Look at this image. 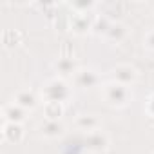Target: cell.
I'll use <instances>...</instances> for the list:
<instances>
[{"label": "cell", "mask_w": 154, "mask_h": 154, "mask_svg": "<svg viewBox=\"0 0 154 154\" xmlns=\"http://www.w3.org/2000/svg\"><path fill=\"white\" fill-rule=\"evenodd\" d=\"M40 98L44 100V103H62L63 105L71 98V87L65 82V78L54 76V78H49L42 84Z\"/></svg>", "instance_id": "6da1fadb"}, {"label": "cell", "mask_w": 154, "mask_h": 154, "mask_svg": "<svg viewBox=\"0 0 154 154\" xmlns=\"http://www.w3.org/2000/svg\"><path fill=\"white\" fill-rule=\"evenodd\" d=\"M102 98H103V102L109 107L123 109V107H127L131 103L132 93H131V87L116 84V82L111 80V82H107V84L102 85Z\"/></svg>", "instance_id": "7a4b0ae2"}, {"label": "cell", "mask_w": 154, "mask_h": 154, "mask_svg": "<svg viewBox=\"0 0 154 154\" xmlns=\"http://www.w3.org/2000/svg\"><path fill=\"white\" fill-rule=\"evenodd\" d=\"M84 147L91 154H102V152H105L109 149V136L102 129L87 132L84 136Z\"/></svg>", "instance_id": "3957f363"}, {"label": "cell", "mask_w": 154, "mask_h": 154, "mask_svg": "<svg viewBox=\"0 0 154 154\" xmlns=\"http://www.w3.org/2000/svg\"><path fill=\"white\" fill-rule=\"evenodd\" d=\"M111 78H112V82H116V84H122V85L131 87V85H134L136 80H138V71H136V67L131 65V63H118L116 67L111 69Z\"/></svg>", "instance_id": "277c9868"}, {"label": "cell", "mask_w": 154, "mask_h": 154, "mask_svg": "<svg viewBox=\"0 0 154 154\" xmlns=\"http://www.w3.org/2000/svg\"><path fill=\"white\" fill-rule=\"evenodd\" d=\"M72 82H74V85L78 89H94V87L100 85L102 78H100V74L94 69L80 67L78 71H76V74L72 76Z\"/></svg>", "instance_id": "5b68a950"}, {"label": "cell", "mask_w": 154, "mask_h": 154, "mask_svg": "<svg viewBox=\"0 0 154 154\" xmlns=\"http://www.w3.org/2000/svg\"><path fill=\"white\" fill-rule=\"evenodd\" d=\"M13 102H15L17 105H20L22 109H26L27 112H31V111H35V109L40 105L42 98H40V94L35 93L33 89H18V91L13 94Z\"/></svg>", "instance_id": "8992f818"}, {"label": "cell", "mask_w": 154, "mask_h": 154, "mask_svg": "<svg viewBox=\"0 0 154 154\" xmlns=\"http://www.w3.org/2000/svg\"><path fill=\"white\" fill-rule=\"evenodd\" d=\"M27 120V111L22 109L20 105H17L15 102L11 103H6L2 107V122L6 123H24Z\"/></svg>", "instance_id": "52a82bcc"}, {"label": "cell", "mask_w": 154, "mask_h": 154, "mask_svg": "<svg viewBox=\"0 0 154 154\" xmlns=\"http://www.w3.org/2000/svg\"><path fill=\"white\" fill-rule=\"evenodd\" d=\"M38 132L42 138L56 140V138H62L65 134V125L60 120H45L38 125Z\"/></svg>", "instance_id": "ba28073f"}, {"label": "cell", "mask_w": 154, "mask_h": 154, "mask_svg": "<svg viewBox=\"0 0 154 154\" xmlns=\"http://www.w3.org/2000/svg\"><path fill=\"white\" fill-rule=\"evenodd\" d=\"M74 125H76V129L82 131L84 134L102 129V122H100V118L96 114H78L76 120H74Z\"/></svg>", "instance_id": "9c48e42d"}, {"label": "cell", "mask_w": 154, "mask_h": 154, "mask_svg": "<svg viewBox=\"0 0 154 154\" xmlns=\"http://www.w3.org/2000/svg\"><path fill=\"white\" fill-rule=\"evenodd\" d=\"M26 136L24 125L20 123H6L2 122V138L8 143H20Z\"/></svg>", "instance_id": "30bf717a"}, {"label": "cell", "mask_w": 154, "mask_h": 154, "mask_svg": "<svg viewBox=\"0 0 154 154\" xmlns=\"http://www.w3.org/2000/svg\"><path fill=\"white\" fill-rule=\"evenodd\" d=\"M54 69L58 71L60 78H65V76H74L76 71H78V63L72 56H60L56 62H54Z\"/></svg>", "instance_id": "8fae6325"}, {"label": "cell", "mask_w": 154, "mask_h": 154, "mask_svg": "<svg viewBox=\"0 0 154 154\" xmlns=\"http://www.w3.org/2000/svg\"><path fill=\"white\" fill-rule=\"evenodd\" d=\"M69 26H71V31L74 35H78V36L87 35V33L93 31V20L87 15H72Z\"/></svg>", "instance_id": "7c38bea8"}, {"label": "cell", "mask_w": 154, "mask_h": 154, "mask_svg": "<svg viewBox=\"0 0 154 154\" xmlns=\"http://www.w3.org/2000/svg\"><path fill=\"white\" fill-rule=\"evenodd\" d=\"M127 35H129V31H127V27H125L123 24L112 22L111 27H109V31H107V35H105L103 38H105L107 42H111V44H122V42L127 38Z\"/></svg>", "instance_id": "4fadbf2b"}, {"label": "cell", "mask_w": 154, "mask_h": 154, "mask_svg": "<svg viewBox=\"0 0 154 154\" xmlns=\"http://www.w3.org/2000/svg\"><path fill=\"white\" fill-rule=\"evenodd\" d=\"M44 114H45V120H60L63 116V105L62 103H44Z\"/></svg>", "instance_id": "5bb4252c"}, {"label": "cell", "mask_w": 154, "mask_h": 154, "mask_svg": "<svg viewBox=\"0 0 154 154\" xmlns=\"http://www.w3.org/2000/svg\"><path fill=\"white\" fill-rule=\"evenodd\" d=\"M111 24L112 22H109V18L107 17H100V18H96L94 22H93V35H96V36H105L107 35V31H109V27H111Z\"/></svg>", "instance_id": "9a60e30c"}, {"label": "cell", "mask_w": 154, "mask_h": 154, "mask_svg": "<svg viewBox=\"0 0 154 154\" xmlns=\"http://www.w3.org/2000/svg\"><path fill=\"white\" fill-rule=\"evenodd\" d=\"M69 8L74 11V15H87L91 9L96 8V4L87 0V2H72V4H69Z\"/></svg>", "instance_id": "2e32d148"}, {"label": "cell", "mask_w": 154, "mask_h": 154, "mask_svg": "<svg viewBox=\"0 0 154 154\" xmlns=\"http://www.w3.org/2000/svg\"><path fill=\"white\" fill-rule=\"evenodd\" d=\"M20 38H22V36H20L18 31H15V29H8V31H4L2 42H4L6 47H15V45L20 44Z\"/></svg>", "instance_id": "e0dca14e"}, {"label": "cell", "mask_w": 154, "mask_h": 154, "mask_svg": "<svg viewBox=\"0 0 154 154\" xmlns=\"http://www.w3.org/2000/svg\"><path fill=\"white\" fill-rule=\"evenodd\" d=\"M143 45H145L149 51H154V27L145 33V36H143Z\"/></svg>", "instance_id": "ac0fdd59"}, {"label": "cell", "mask_w": 154, "mask_h": 154, "mask_svg": "<svg viewBox=\"0 0 154 154\" xmlns=\"http://www.w3.org/2000/svg\"><path fill=\"white\" fill-rule=\"evenodd\" d=\"M147 112H149L150 118H154V94L147 100Z\"/></svg>", "instance_id": "d6986e66"}, {"label": "cell", "mask_w": 154, "mask_h": 154, "mask_svg": "<svg viewBox=\"0 0 154 154\" xmlns=\"http://www.w3.org/2000/svg\"><path fill=\"white\" fill-rule=\"evenodd\" d=\"M152 154H154V152H152Z\"/></svg>", "instance_id": "ffe728a7"}]
</instances>
